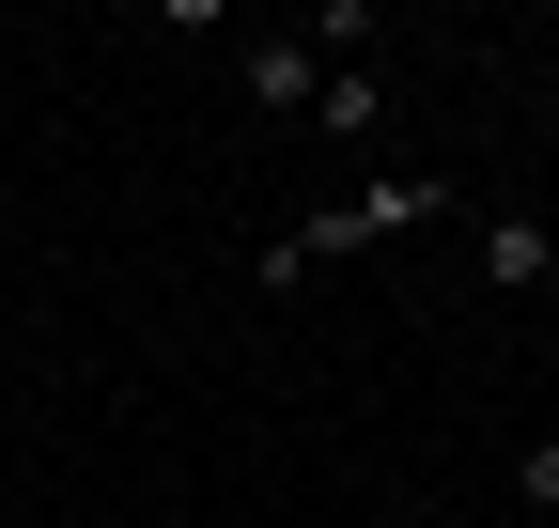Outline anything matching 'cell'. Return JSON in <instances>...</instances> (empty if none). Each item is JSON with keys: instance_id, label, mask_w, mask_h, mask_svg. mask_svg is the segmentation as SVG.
Masks as SVG:
<instances>
[{"instance_id": "1", "label": "cell", "mask_w": 559, "mask_h": 528, "mask_svg": "<svg viewBox=\"0 0 559 528\" xmlns=\"http://www.w3.org/2000/svg\"><path fill=\"white\" fill-rule=\"evenodd\" d=\"M436 203H451V171H373V187H342L326 218L280 233V249H264V280H311V264H342V249H389V233H419Z\"/></svg>"}, {"instance_id": "2", "label": "cell", "mask_w": 559, "mask_h": 528, "mask_svg": "<svg viewBox=\"0 0 559 528\" xmlns=\"http://www.w3.org/2000/svg\"><path fill=\"white\" fill-rule=\"evenodd\" d=\"M234 79H249V109H311L326 62H311V32H249V47H234Z\"/></svg>"}, {"instance_id": "3", "label": "cell", "mask_w": 559, "mask_h": 528, "mask_svg": "<svg viewBox=\"0 0 559 528\" xmlns=\"http://www.w3.org/2000/svg\"><path fill=\"white\" fill-rule=\"evenodd\" d=\"M481 280L498 296H559V233L544 218H481Z\"/></svg>"}, {"instance_id": "4", "label": "cell", "mask_w": 559, "mask_h": 528, "mask_svg": "<svg viewBox=\"0 0 559 528\" xmlns=\"http://www.w3.org/2000/svg\"><path fill=\"white\" fill-rule=\"evenodd\" d=\"M311 124H326V141H373V124H389V79H373V62H326V79H311Z\"/></svg>"}, {"instance_id": "5", "label": "cell", "mask_w": 559, "mask_h": 528, "mask_svg": "<svg viewBox=\"0 0 559 528\" xmlns=\"http://www.w3.org/2000/svg\"><path fill=\"white\" fill-rule=\"evenodd\" d=\"M513 497H528V513H559V435H528V451H513Z\"/></svg>"}]
</instances>
